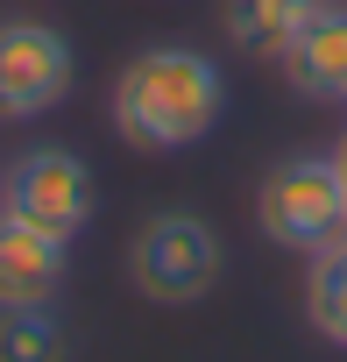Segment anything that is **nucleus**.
Listing matches in <instances>:
<instances>
[{
  "instance_id": "nucleus-1",
  "label": "nucleus",
  "mask_w": 347,
  "mask_h": 362,
  "mask_svg": "<svg viewBox=\"0 0 347 362\" xmlns=\"http://www.w3.org/2000/svg\"><path fill=\"white\" fill-rule=\"evenodd\" d=\"M227 114V86L220 64L192 43H149L142 57L121 64L114 78V128L135 149H192L220 128Z\"/></svg>"
},
{
  "instance_id": "nucleus-2",
  "label": "nucleus",
  "mask_w": 347,
  "mask_h": 362,
  "mask_svg": "<svg viewBox=\"0 0 347 362\" xmlns=\"http://www.w3.org/2000/svg\"><path fill=\"white\" fill-rule=\"evenodd\" d=\"M255 228L276 249H305V256L347 235V185L333 156H284L255 192Z\"/></svg>"
},
{
  "instance_id": "nucleus-3",
  "label": "nucleus",
  "mask_w": 347,
  "mask_h": 362,
  "mask_svg": "<svg viewBox=\"0 0 347 362\" xmlns=\"http://www.w3.org/2000/svg\"><path fill=\"white\" fill-rule=\"evenodd\" d=\"M220 270H227L220 235L199 214H156V221H142V235L128 249V277L156 305H199L220 284Z\"/></svg>"
},
{
  "instance_id": "nucleus-4",
  "label": "nucleus",
  "mask_w": 347,
  "mask_h": 362,
  "mask_svg": "<svg viewBox=\"0 0 347 362\" xmlns=\"http://www.w3.org/2000/svg\"><path fill=\"white\" fill-rule=\"evenodd\" d=\"M71 78H78V57L64 29L36 15L0 22V121H43L50 107L71 100Z\"/></svg>"
},
{
  "instance_id": "nucleus-5",
  "label": "nucleus",
  "mask_w": 347,
  "mask_h": 362,
  "mask_svg": "<svg viewBox=\"0 0 347 362\" xmlns=\"http://www.w3.org/2000/svg\"><path fill=\"white\" fill-rule=\"evenodd\" d=\"M0 214L78 242V228L92 221V170H85V156H71V149H22L8 163V177H0Z\"/></svg>"
},
{
  "instance_id": "nucleus-6",
  "label": "nucleus",
  "mask_w": 347,
  "mask_h": 362,
  "mask_svg": "<svg viewBox=\"0 0 347 362\" xmlns=\"http://www.w3.org/2000/svg\"><path fill=\"white\" fill-rule=\"evenodd\" d=\"M276 64H284L291 93H305L319 107H340L347 100V8H333V0L312 8L291 29V43L276 50Z\"/></svg>"
},
{
  "instance_id": "nucleus-7",
  "label": "nucleus",
  "mask_w": 347,
  "mask_h": 362,
  "mask_svg": "<svg viewBox=\"0 0 347 362\" xmlns=\"http://www.w3.org/2000/svg\"><path fill=\"white\" fill-rule=\"evenodd\" d=\"M71 270V242L0 214V305H50Z\"/></svg>"
},
{
  "instance_id": "nucleus-8",
  "label": "nucleus",
  "mask_w": 347,
  "mask_h": 362,
  "mask_svg": "<svg viewBox=\"0 0 347 362\" xmlns=\"http://www.w3.org/2000/svg\"><path fill=\"white\" fill-rule=\"evenodd\" d=\"M312 8H326V0H220V22H227L234 50L276 57V50L291 43V29H298Z\"/></svg>"
},
{
  "instance_id": "nucleus-9",
  "label": "nucleus",
  "mask_w": 347,
  "mask_h": 362,
  "mask_svg": "<svg viewBox=\"0 0 347 362\" xmlns=\"http://www.w3.org/2000/svg\"><path fill=\"white\" fill-rule=\"evenodd\" d=\"M305 320L319 341L347 348V235H333L326 249H312V270H305Z\"/></svg>"
},
{
  "instance_id": "nucleus-10",
  "label": "nucleus",
  "mask_w": 347,
  "mask_h": 362,
  "mask_svg": "<svg viewBox=\"0 0 347 362\" xmlns=\"http://www.w3.org/2000/svg\"><path fill=\"white\" fill-rule=\"evenodd\" d=\"M0 362H64V327L50 305H0Z\"/></svg>"
},
{
  "instance_id": "nucleus-11",
  "label": "nucleus",
  "mask_w": 347,
  "mask_h": 362,
  "mask_svg": "<svg viewBox=\"0 0 347 362\" xmlns=\"http://www.w3.org/2000/svg\"><path fill=\"white\" fill-rule=\"evenodd\" d=\"M333 170H340V185H347V135L333 142Z\"/></svg>"
}]
</instances>
